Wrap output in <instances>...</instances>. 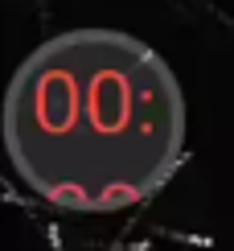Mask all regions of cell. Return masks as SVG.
I'll return each mask as SVG.
<instances>
[{
    "instance_id": "cell-1",
    "label": "cell",
    "mask_w": 234,
    "mask_h": 251,
    "mask_svg": "<svg viewBox=\"0 0 234 251\" xmlns=\"http://www.w3.org/2000/svg\"><path fill=\"white\" fill-rule=\"evenodd\" d=\"M4 149L21 181L62 210L152 198L185 149V95L168 62L119 29L58 33L17 66Z\"/></svg>"
}]
</instances>
